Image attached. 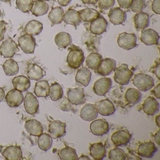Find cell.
Listing matches in <instances>:
<instances>
[{
  "mask_svg": "<svg viewBox=\"0 0 160 160\" xmlns=\"http://www.w3.org/2000/svg\"><path fill=\"white\" fill-rule=\"evenodd\" d=\"M137 37L134 33L122 32L119 35L117 40L118 45L125 50H129L137 46Z\"/></svg>",
  "mask_w": 160,
  "mask_h": 160,
  "instance_id": "4",
  "label": "cell"
},
{
  "mask_svg": "<svg viewBox=\"0 0 160 160\" xmlns=\"http://www.w3.org/2000/svg\"><path fill=\"white\" fill-rule=\"evenodd\" d=\"M135 28L137 29H144L149 25V17L144 12L137 13L134 17Z\"/></svg>",
  "mask_w": 160,
  "mask_h": 160,
  "instance_id": "30",
  "label": "cell"
},
{
  "mask_svg": "<svg viewBox=\"0 0 160 160\" xmlns=\"http://www.w3.org/2000/svg\"><path fill=\"white\" fill-rule=\"evenodd\" d=\"M19 51V49L16 43L10 37L2 42L0 46V55L4 58H11Z\"/></svg>",
  "mask_w": 160,
  "mask_h": 160,
  "instance_id": "5",
  "label": "cell"
},
{
  "mask_svg": "<svg viewBox=\"0 0 160 160\" xmlns=\"http://www.w3.org/2000/svg\"><path fill=\"white\" fill-rule=\"evenodd\" d=\"M145 7V0H132L130 6L132 11L135 13L142 12Z\"/></svg>",
  "mask_w": 160,
  "mask_h": 160,
  "instance_id": "45",
  "label": "cell"
},
{
  "mask_svg": "<svg viewBox=\"0 0 160 160\" xmlns=\"http://www.w3.org/2000/svg\"><path fill=\"white\" fill-rule=\"evenodd\" d=\"M2 15V12L1 11V10H0V17H1V16Z\"/></svg>",
  "mask_w": 160,
  "mask_h": 160,
  "instance_id": "59",
  "label": "cell"
},
{
  "mask_svg": "<svg viewBox=\"0 0 160 160\" xmlns=\"http://www.w3.org/2000/svg\"><path fill=\"white\" fill-rule=\"evenodd\" d=\"M90 130L93 135L102 136L108 132L109 124L104 119H98L92 122L90 124Z\"/></svg>",
  "mask_w": 160,
  "mask_h": 160,
  "instance_id": "9",
  "label": "cell"
},
{
  "mask_svg": "<svg viewBox=\"0 0 160 160\" xmlns=\"http://www.w3.org/2000/svg\"><path fill=\"white\" fill-rule=\"evenodd\" d=\"M155 122L156 125L160 128V115H156L155 116Z\"/></svg>",
  "mask_w": 160,
  "mask_h": 160,
  "instance_id": "56",
  "label": "cell"
},
{
  "mask_svg": "<svg viewBox=\"0 0 160 160\" xmlns=\"http://www.w3.org/2000/svg\"><path fill=\"white\" fill-rule=\"evenodd\" d=\"M77 160H90L88 156H86V155H84V154H82L80 157L78 158Z\"/></svg>",
  "mask_w": 160,
  "mask_h": 160,
  "instance_id": "57",
  "label": "cell"
},
{
  "mask_svg": "<svg viewBox=\"0 0 160 160\" xmlns=\"http://www.w3.org/2000/svg\"><path fill=\"white\" fill-rule=\"evenodd\" d=\"M160 36L158 33L152 29H144L141 31L140 41L147 46L159 44Z\"/></svg>",
  "mask_w": 160,
  "mask_h": 160,
  "instance_id": "10",
  "label": "cell"
},
{
  "mask_svg": "<svg viewBox=\"0 0 160 160\" xmlns=\"http://www.w3.org/2000/svg\"><path fill=\"white\" fill-rule=\"evenodd\" d=\"M58 155L62 160H77L78 158L76 150L68 146L59 150Z\"/></svg>",
  "mask_w": 160,
  "mask_h": 160,
  "instance_id": "37",
  "label": "cell"
},
{
  "mask_svg": "<svg viewBox=\"0 0 160 160\" xmlns=\"http://www.w3.org/2000/svg\"><path fill=\"white\" fill-rule=\"evenodd\" d=\"M84 60L85 56L82 49L77 47H74L69 51L66 61L70 68L77 69L82 65Z\"/></svg>",
  "mask_w": 160,
  "mask_h": 160,
  "instance_id": "3",
  "label": "cell"
},
{
  "mask_svg": "<svg viewBox=\"0 0 160 160\" xmlns=\"http://www.w3.org/2000/svg\"><path fill=\"white\" fill-rule=\"evenodd\" d=\"M24 107L27 113L33 115L38 112L39 103L36 96L31 92H28L24 98Z\"/></svg>",
  "mask_w": 160,
  "mask_h": 160,
  "instance_id": "15",
  "label": "cell"
},
{
  "mask_svg": "<svg viewBox=\"0 0 160 160\" xmlns=\"http://www.w3.org/2000/svg\"><path fill=\"white\" fill-rule=\"evenodd\" d=\"M63 9L60 6L53 8L48 15V18L52 23V26L61 24L63 21Z\"/></svg>",
  "mask_w": 160,
  "mask_h": 160,
  "instance_id": "33",
  "label": "cell"
},
{
  "mask_svg": "<svg viewBox=\"0 0 160 160\" xmlns=\"http://www.w3.org/2000/svg\"><path fill=\"white\" fill-rule=\"evenodd\" d=\"M89 152L91 156L95 160H103L106 156V149L101 142L91 144Z\"/></svg>",
  "mask_w": 160,
  "mask_h": 160,
  "instance_id": "25",
  "label": "cell"
},
{
  "mask_svg": "<svg viewBox=\"0 0 160 160\" xmlns=\"http://www.w3.org/2000/svg\"><path fill=\"white\" fill-rule=\"evenodd\" d=\"M95 106L98 113L102 116H109L113 115L116 111L113 103L108 99L96 102Z\"/></svg>",
  "mask_w": 160,
  "mask_h": 160,
  "instance_id": "13",
  "label": "cell"
},
{
  "mask_svg": "<svg viewBox=\"0 0 160 160\" xmlns=\"http://www.w3.org/2000/svg\"><path fill=\"white\" fill-rule=\"evenodd\" d=\"M33 0H16L17 8L23 13H28L31 11Z\"/></svg>",
  "mask_w": 160,
  "mask_h": 160,
  "instance_id": "44",
  "label": "cell"
},
{
  "mask_svg": "<svg viewBox=\"0 0 160 160\" xmlns=\"http://www.w3.org/2000/svg\"><path fill=\"white\" fill-rule=\"evenodd\" d=\"M160 59L158 58H157V59H156V60L154 62V65L150 69L149 72L154 73L159 80L160 79Z\"/></svg>",
  "mask_w": 160,
  "mask_h": 160,
  "instance_id": "47",
  "label": "cell"
},
{
  "mask_svg": "<svg viewBox=\"0 0 160 160\" xmlns=\"http://www.w3.org/2000/svg\"><path fill=\"white\" fill-rule=\"evenodd\" d=\"M120 8L128 9L130 8L132 0H117Z\"/></svg>",
  "mask_w": 160,
  "mask_h": 160,
  "instance_id": "49",
  "label": "cell"
},
{
  "mask_svg": "<svg viewBox=\"0 0 160 160\" xmlns=\"http://www.w3.org/2000/svg\"><path fill=\"white\" fill-rule=\"evenodd\" d=\"M25 129L28 133L34 136H39L43 132L42 123L35 119H30L25 123Z\"/></svg>",
  "mask_w": 160,
  "mask_h": 160,
  "instance_id": "24",
  "label": "cell"
},
{
  "mask_svg": "<svg viewBox=\"0 0 160 160\" xmlns=\"http://www.w3.org/2000/svg\"><path fill=\"white\" fill-rule=\"evenodd\" d=\"M153 137H154V141L156 142V144H157L158 146H160V129H159V130L156 132L155 134L153 136Z\"/></svg>",
  "mask_w": 160,
  "mask_h": 160,
  "instance_id": "53",
  "label": "cell"
},
{
  "mask_svg": "<svg viewBox=\"0 0 160 160\" xmlns=\"http://www.w3.org/2000/svg\"><path fill=\"white\" fill-rule=\"evenodd\" d=\"M157 148L155 144L151 141L142 142L138 145L137 153L141 157L152 158L157 152Z\"/></svg>",
  "mask_w": 160,
  "mask_h": 160,
  "instance_id": "14",
  "label": "cell"
},
{
  "mask_svg": "<svg viewBox=\"0 0 160 160\" xmlns=\"http://www.w3.org/2000/svg\"><path fill=\"white\" fill-rule=\"evenodd\" d=\"M5 74L8 76L15 75L19 71V66L17 62L12 59L7 60L2 65Z\"/></svg>",
  "mask_w": 160,
  "mask_h": 160,
  "instance_id": "36",
  "label": "cell"
},
{
  "mask_svg": "<svg viewBox=\"0 0 160 160\" xmlns=\"http://www.w3.org/2000/svg\"><path fill=\"white\" fill-rule=\"evenodd\" d=\"M102 59V55L99 53H92L86 59V64L89 69L96 70Z\"/></svg>",
  "mask_w": 160,
  "mask_h": 160,
  "instance_id": "41",
  "label": "cell"
},
{
  "mask_svg": "<svg viewBox=\"0 0 160 160\" xmlns=\"http://www.w3.org/2000/svg\"><path fill=\"white\" fill-rule=\"evenodd\" d=\"M7 24L4 21H0V42L4 39Z\"/></svg>",
  "mask_w": 160,
  "mask_h": 160,
  "instance_id": "50",
  "label": "cell"
},
{
  "mask_svg": "<svg viewBox=\"0 0 160 160\" xmlns=\"http://www.w3.org/2000/svg\"><path fill=\"white\" fill-rule=\"evenodd\" d=\"M55 42L60 48L65 49L72 42V38L67 32H60L55 36Z\"/></svg>",
  "mask_w": 160,
  "mask_h": 160,
  "instance_id": "35",
  "label": "cell"
},
{
  "mask_svg": "<svg viewBox=\"0 0 160 160\" xmlns=\"http://www.w3.org/2000/svg\"><path fill=\"white\" fill-rule=\"evenodd\" d=\"M2 153L7 160H19L22 158V152L19 146H11L6 147Z\"/></svg>",
  "mask_w": 160,
  "mask_h": 160,
  "instance_id": "23",
  "label": "cell"
},
{
  "mask_svg": "<svg viewBox=\"0 0 160 160\" xmlns=\"http://www.w3.org/2000/svg\"><path fill=\"white\" fill-rule=\"evenodd\" d=\"M67 98L74 105L83 104L86 102V98L83 88H69L67 92Z\"/></svg>",
  "mask_w": 160,
  "mask_h": 160,
  "instance_id": "6",
  "label": "cell"
},
{
  "mask_svg": "<svg viewBox=\"0 0 160 160\" xmlns=\"http://www.w3.org/2000/svg\"><path fill=\"white\" fill-rule=\"evenodd\" d=\"M18 45L21 50L27 54H33L36 46V42L33 36L25 34L18 39Z\"/></svg>",
  "mask_w": 160,
  "mask_h": 160,
  "instance_id": "8",
  "label": "cell"
},
{
  "mask_svg": "<svg viewBox=\"0 0 160 160\" xmlns=\"http://www.w3.org/2000/svg\"><path fill=\"white\" fill-rule=\"evenodd\" d=\"M142 95L141 92L136 89L130 88L125 92L124 99L125 101L131 104H135L141 100Z\"/></svg>",
  "mask_w": 160,
  "mask_h": 160,
  "instance_id": "38",
  "label": "cell"
},
{
  "mask_svg": "<svg viewBox=\"0 0 160 160\" xmlns=\"http://www.w3.org/2000/svg\"><path fill=\"white\" fill-rule=\"evenodd\" d=\"M114 72V81L121 85H127L129 84L133 72L128 68V65L122 63L118 67H115L113 70Z\"/></svg>",
  "mask_w": 160,
  "mask_h": 160,
  "instance_id": "1",
  "label": "cell"
},
{
  "mask_svg": "<svg viewBox=\"0 0 160 160\" xmlns=\"http://www.w3.org/2000/svg\"><path fill=\"white\" fill-rule=\"evenodd\" d=\"M160 0H153L152 3V10L156 14H160Z\"/></svg>",
  "mask_w": 160,
  "mask_h": 160,
  "instance_id": "48",
  "label": "cell"
},
{
  "mask_svg": "<svg viewBox=\"0 0 160 160\" xmlns=\"http://www.w3.org/2000/svg\"><path fill=\"white\" fill-rule=\"evenodd\" d=\"M12 83L14 89L21 92L27 91L31 86L30 79L23 75L18 76L14 78Z\"/></svg>",
  "mask_w": 160,
  "mask_h": 160,
  "instance_id": "28",
  "label": "cell"
},
{
  "mask_svg": "<svg viewBox=\"0 0 160 160\" xmlns=\"http://www.w3.org/2000/svg\"><path fill=\"white\" fill-rule=\"evenodd\" d=\"M108 157L110 160H125L127 158L124 152L118 147L108 151Z\"/></svg>",
  "mask_w": 160,
  "mask_h": 160,
  "instance_id": "43",
  "label": "cell"
},
{
  "mask_svg": "<svg viewBox=\"0 0 160 160\" xmlns=\"http://www.w3.org/2000/svg\"><path fill=\"white\" fill-rule=\"evenodd\" d=\"M38 147L42 150L47 151L52 145V138L48 134L44 133L40 135L37 140Z\"/></svg>",
  "mask_w": 160,
  "mask_h": 160,
  "instance_id": "40",
  "label": "cell"
},
{
  "mask_svg": "<svg viewBox=\"0 0 160 160\" xmlns=\"http://www.w3.org/2000/svg\"><path fill=\"white\" fill-rule=\"evenodd\" d=\"M160 83H158V84L154 87V88L151 91V92L152 93V94L154 95V96L158 99H160Z\"/></svg>",
  "mask_w": 160,
  "mask_h": 160,
  "instance_id": "51",
  "label": "cell"
},
{
  "mask_svg": "<svg viewBox=\"0 0 160 160\" xmlns=\"http://www.w3.org/2000/svg\"><path fill=\"white\" fill-rule=\"evenodd\" d=\"M115 60L110 58L102 59L98 68L96 69L97 73L102 76H107L110 74L116 67Z\"/></svg>",
  "mask_w": 160,
  "mask_h": 160,
  "instance_id": "17",
  "label": "cell"
},
{
  "mask_svg": "<svg viewBox=\"0 0 160 160\" xmlns=\"http://www.w3.org/2000/svg\"><path fill=\"white\" fill-rule=\"evenodd\" d=\"M49 9L48 3L43 0H36L33 2L31 12L35 17H40L46 14Z\"/></svg>",
  "mask_w": 160,
  "mask_h": 160,
  "instance_id": "29",
  "label": "cell"
},
{
  "mask_svg": "<svg viewBox=\"0 0 160 160\" xmlns=\"http://www.w3.org/2000/svg\"><path fill=\"white\" fill-rule=\"evenodd\" d=\"M115 0H98L99 6L103 10H108L114 6Z\"/></svg>",
  "mask_w": 160,
  "mask_h": 160,
  "instance_id": "46",
  "label": "cell"
},
{
  "mask_svg": "<svg viewBox=\"0 0 160 160\" xmlns=\"http://www.w3.org/2000/svg\"><path fill=\"white\" fill-rule=\"evenodd\" d=\"M63 20L66 24L72 25L76 28L79 26L82 22L79 17V12L70 9L63 15Z\"/></svg>",
  "mask_w": 160,
  "mask_h": 160,
  "instance_id": "26",
  "label": "cell"
},
{
  "mask_svg": "<svg viewBox=\"0 0 160 160\" xmlns=\"http://www.w3.org/2000/svg\"><path fill=\"white\" fill-rule=\"evenodd\" d=\"M49 85L46 80L37 81L35 84L34 93L37 97L47 98L49 92Z\"/></svg>",
  "mask_w": 160,
  "mask_h": 160,
  "instance_id": "32",
  "label": "cell"
},
{
  "mask_svg": "<svg viewBox=\"0 0 160 160\" xmlns=\"http://www.w3.org/2000/svg\"><path fill=\"white\" fill-rule=\"evenodd\" d=\"M5 99L9 107L16 108L22 103L24 98L21 92L13 89L8 92Z\"/></svg>",
  "mask_w": 160,
  "mask_h": 160,
  "instance_id": "16",
  "label": "cell"
},
{
  "mask_svg": "<svg viewBox=\"0 0 160 160\" xmlns=\"http://www.w3.org/2000/svg\"><path fill=\"white\" fill-rule=\"evenodd\" d=\"M72 0H58V3L62 7H66L69 5Z\"/></svg>",
  "mask_w": 160,
  "mask_h": 160,
  "instance_id": "52",
  "label": "cell"
},
{
  "mask_svg": "<svg viewBox=\"0 0 160 160\" xmlns=\"http://www.w3.org/2000/svg\"><path fill=\"white\" fill-rule=\"evenodd\" d=\"M27 75L29 79L38 81L46 75V72L39 65L29 63L27 67Z\"/></svg>",
  "mask_w": 160,
  "mask_h": 160,
  "instance_id": "22",
  "label": "cell"
},
{
  "mask_svg": "<svg viewBox=\"0 0 160 160\" xmlns=\"http://www.w3.org/2000/svg\"><path fill=\"white\" fill-rule=\"evenodd\" d=\"M133 84L140 91L146 92L154 87L153 78L147 74L139 73L134 77Z\"/></svg>",
  "mask_w": 160,
  "mask_h": 160,
  "instance_id": "2",
  "label": "cell"
},
{
  "mask_svg": "<svg viewBox=\"0 0 160 160\" xmlns=\"http://www.w3.org/2000/svg\"><path fill=\"white\" fill-rule=\"evenodd\" d=\"M132 137V135L125 130H118L114 132L111 137V140L117 147L127 145Z\"/></svg>",
  "mask_w": 160,
  "mask_h": 160,
  "instance_id": "12",
  "label": "cell"
},
{
  "mask_svg": "<svg viewBox=\"0 0 160 160\" xmlns=\"http://www.w3.org/2000/svg\"><path fill=\"white\" fill-rule=\"evenodd\" d=\"M112 85V80L110 78H102L95 81L92 89L96 95L104 96L109 91Z\"/></svg>",
  "mask_w": 160,
  "mask_h": 160,
  "instance_id": "7",
  "label": "cell"
},
{
  "mask_svg": "<svg viewBox=\"0 0 160 160\" xmlns=\"http://www.w3.org/2000/svg\"><path fill=\"white\" fill-rule=\"evenodd\" d=\"M84 4H96L98 2V0H81Z\"/></svg>",
  "mask_w": 160,
  "mask_h": 160,
  "instance_id": "54",
  "label": "cell"
},
{
  "mask_svg": "<svg viewBox=\"0 0 160 160\" xmlns=\"http://www.w3.org/2000/svg\"><path fill=\"white\" fill-rule=\"evenodd\" d=\"M44 1H51V0H43Z\"/></svg>",
  "mask_w": 160,
  "mask_h": 160,
  "instance_id": "60",
  "label": "cell"
},
{
  "mask_svg": "<svg viewBox=\"0 0 160 160\" xmlns=\"http://www.w3.org/2000/svg\"><path fill=\"white\" fill-rule=\"evenodd\" d=\"M144 113L148 116H153L159 110V103L155 98L152 96L147 97L142 104Z\"/></svg>",
  "mask_w": 160,
  "mask_h": 160,
  "instance_id": "21",
  "label": "cell"
},
{
  "mask_svg": "<svg viewBox=\"0 0 160 160\" xmlns=\"http://www.w3.org/2000/svg\"><path fill=\"white\" fill-rule=\"evenodd\" d=\"M98 114L95 105L88 103L81 108L80 117L85 121H91L97 118Z\"/></svg>",
  "mask_w": 160,
  "mask_h": 160,
  "instance_id": "19",
  "label": "cell"
},
{
  "mask_svg": "<svg viewBox=\"0 0 160 160\" xmlns=\"http://www.w3.org/2000/svg\"><path fill=\"white\" fill-rule=\"evenodd\" d=\"M63 95V89L60 85L57 82L51 84L49 87L48 92V96L50 97L51 100L56 102L61 99Z\"/></svg>",
  "mask_w": 160,
  "mask_h": 160,
  "instance_id": "39",
  "label": "cell"
},
{
  "mask_svg": "<svg viewBox=\"0 0 160 160\" xmlns=\"http://www.w3.org/2000/svg\"><path fill=\"white\" fill-rule=\"evenodd\" d=\"M43 27L41 22L37 20H32L29 21L26 25L24 30L26 34L31 36H37L42 31Z\"/></svg>",
  "mask_w": 160,
  "mask_h": 160,
  "instance_id": "31",
  "label": "cell"
},
{
  "mask_svg": "<svg viewBox=\"0 0 160 160\" xmlns=\"http://www.w3.org/2000/svg\"><path fill=\"white\" fill-rule=\"evenodd\" d=\"M108 17L109 21L114 25H121L125 22L126 19L125 12L119 7L110 9Z\"/></svg>",
  "mask_w": 160,
  "mask_h": 160,
  "instance_id": "20",
  "label": "cell"
},
{
  "mask_svg": "<svg viewBox=\"0 0 160 160\" xmlns=\"http://www.w3.org/2000/svg\"><path fill=\"white\" fill-rule=\"evenodd\" d=\"M81 20L85 22H91L100 16L98 11L92 8H86L79 12Z\"/></svg>",
  "mask_w": 160,
  "mask_h": 160,
  "instance_id": "34",
  "label": "cell"
},
{
  "mask_svg": "<svg viewBox=\"0 0 160 160\" xmlns=\"http://www.w3.org/2000/svg\"><path fill=\"white\" fill-rule=\"evenodd\" d=\"M57 101V104L61 110L66 112L72 111L73 113L76 112V108L74 106V105L72 104L66 96H62Z\"/></svg>",
  "mask_w": 160,
  "mask_h": 160,
  "instance_id": "42",
  "label": "cell"
},
{
  "mask_svg": "<svg viewBox=\"0 0 160 160\" xmlns=\"http://www.w3.org/2000/svg\"><path fill=\"white\" fill-rule=\"evenodd\" d=\"M0 1L3 2H11L12 0H0Z\"/></svg>",
  "mask_w": 160,
  "mask_h": 160,
  "instance_id": "58",
  "label": "cell"
},
{
  "mask_svg": "<svg viewBox=\"0 0 160 160\" xmlns=\"http://www.w3.org/2000/svg\"><path fill=\"white\" fill-rule=\"evenodd\" d=\"M4 96H5V92L2 88H0V102L4 99Z\"/></svg>",
  "mask_w": 160,
  "mask_h": 160,
  "instance_id": "55",
  "label": "cell"
},
{
  "mask_svg": "<svg viewBox=\"0 0 160 160\" xmlns=\"http://www.w3.org/2000/svg\"><path fill=\"white\" fill-rule=\"evenodd\" d=\"M66 124L65 122L59 120L52 121L48 125V132L53 139L64 136L66 133Z\"/></svg>",
  "mask_w": 160,
  "mask_h": 160,
  "instance_id": "11",
  "label": "cell"
},
{
  "mask_svg": "<svg viewBox=\"0 0 160 160\" xmlns=\"http://www.w3.org/2000/svg\"><path fill=\"white\" fill-rule=\"evenodd\" d=\"M108 22L105 18L100 15L98 18L91 22L90 31L95 35H101L106 31Z\"/></svg>",
  "mask_w": 160,
  "mask_h": 160,
  "instance_id": "18",
  "label": "cell"
},
{
  "mask_svg": "<svg viewBox=\"0 0 160 160\" xmlns=\"http://www.w3.org/2000/svg\"><path fill=\"white\" fill-rule=\"evenodd\" d=\"M91 76V72L88 68L82 67L78 70L75 79L77 83L86 87L90 82Z\"/></svg>",
  "mask_w": 160,
  "mask_h": 160,
  "instance_id": "27",
  "label": "cell"
}]
</instances>
